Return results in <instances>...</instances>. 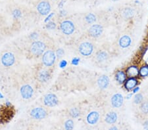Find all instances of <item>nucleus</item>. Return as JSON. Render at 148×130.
Listing matches in <instances>:
<instances>
[{"label": "nucleus", "instance_id": "423d86ee", "mask_svg": "<svg viewBox=\"0 0 148 130\" xmlns=\"http://www.w3.org/2000/svg\"><path fill=\"white\" fill-rule=\"evenodd\" d=\"M44 103L45 105L50 106V107H53V106H56L58 104V98L55 94L49 93L45 96L44 99Z\"/></svg>", "mask_w": 148, "mask_h": 130}, {"label": "nucleus", "instance_id": "72a5a7b5", "mask_svg": "<svg viewBox=\"0 0 148 130\" xmlns=\"http://www.w3.org/2000/svg\"><path fill=\"white\" fill-rule=\"evenodd\" d=\"M145 63H146L147 65H148V58L146 59V61H145Z\"/></svg>", "mask_w": 148, "mask_h": 130}, {"label": "nucleus", "instance_id": "a211bd4d", "mask_svg": "<svg viewBox=\"0 0 148 130\" xmlns=\"http://www.w3.org/2000/svg\"><path fill=\"white\" fill-rule=\"evenodd\" d=\"M117 120V114L114 112H111L108 113L106 116V122L107 124H112L115 123Z\"/></svg>", "mask_w": 148, "mask_h": 130}, {"label": "nucleus", "instance_id": "a878e982", "mask_svg": "<svg viewBox=\"0 0 148 130\" xmlns=\"http://www.w3.org/2000/svg\"><path fill=\"white\" fill-rule=\"evenodd\" d=\"M65 127L66 129H73L74 128V122L72 120H68L65 123Z\"/></svg>", "mask_w": 148, "mask_h": 130}, {"label": "nucleus", "instance_id": "c9c22d12", "mask_svg": "<svg viewBox=\"0 0 148 130\" xmlns=\"http://www.w3.org/2000/svg\"><path fill=\"white\" fill-rule=\"evenodd\" d=\"M49 1H56V0H49Z\"/></svg>", "mask_w": 148, "mask_h": 130}, {"label": "nucleus", "instance_id": "1a4fd4ad", "mask_svg": "<svg viewBox=\"0 0 148 130\" xmlns=\"http://www.w3.org/2000/svg\"><path fill=\"white\" fill-rule=\"evenodd\" d=\"M30 115L34 119L42 120L46 117L47 112L42 108H34L31 111Z\"/></svg>", "mask_w": 148, "mask_h": 130}, {"label": "nucleus", "instance_id": "4be33fe9", "mask_svg": "<svg viewBox=\"0 0 148 130\" xmlns=\"http://www.w3.org/2000/svg\"><path fill=\"white\" fill-rule=\"evenodd\" d=\"M85 20L88 24H93L96 21V16L94 13H89L86 16Z\"/></svg>", "mask_w": 148, "mask_h": 130}, {"label": "nucleus", "instance_id": "9b49d317", "mask_svg": "<svg viewBox=\"0 0 148 130\" xmlns=\"http://www.w3.org/2000/svg\"><path fill=\"white\" fill-rule=\"evenodd\" d=\"M124 101L123 97L120 93L114 94L111 98V105L114 108H119L123 105Z\"/></svg>", "mask_w": 148, "mask_h": 130}, {"label": "nucleus", "instance_id": "2f4dec72", "mask_svg": "<svg viewBox=\"0 0 148 130\" xmlns=\"http://www.w3.org/2000/svg\"><path fill=\"white\" fill-rule=\"evenodd\" d=\"M132 93L128 94V95H126V99H130L131 97H132Z\"/></svg>", "mask_w": 148, "mask_h": 130}, {"label": "nucleus", "instance_id": "cd10ccee", "mask_svg": "<svg viewBox=\"0 0 148 130\" xmlns=\"http://www.w3.org/2000/svg\"><path fill=\"white\" fill-rule=\"evenodd\" d=\"M56 25L53 22H49L46 25V28L49 30H53L56 28Z\"/></svg>", "mask_w": 148, "mask_h": 130}, {"label": "nucleus", "instance_id": "f03ea898", "mask_svg": "<svg viewBox=\"0 0 148 130\" xmlns=\"http://www.w3.org/2000/svg\"><path fill=\"white\" fill-rule=\"evenodd\" d=\"M46 49V45L42 42L36 41L33 42L30 46V52L35 56H40Z\"/></svg>", "mask_w": 148, "mask_h": 130}, {"label": "nucleus", "instance_id": "20e7f679", "mask_svg": "<svg viewBox=\"0 0 148 130\" xmlns=\"http://www.w3.org/2000/svg\"><path fill=\"white\" fill-rule=\"evenodd\" d=\"M61 30L64 34L71 35L75 32V27L72 21L66 20L61 24Z\"/></svg>", "mask_w": 148, "mask_h": 130}, {"label": "nucleus", "instance_id": "b1692460", "mask_svg": "<svg viewBox=\"0 0 148 130\" xmlns=\"http://www.w3.org/2000/svg\"><path fill=\"white\" fill-rule=\"evenodd\" d=\"M70 115L73 118L78 117V116L80 115V111L78 109V108H71L70 110Z\"/></svg>", "mask_w": 148, "mask_h": 130}, {"label": "nucleus", "instance_id": "2eb2a0df", "mask_svg": "<svg viewBox=\"0 0 148 130\" xmlns=\"http://www.w3.org/2000/svg\"><path fill=\"white\" fill-rule=\"evenodd\" d=\"M99 118V114L97 112L95 111H93V112H90L87 116V122L88 124L94 125L98 121Z\"/></svg>", "mask_w": 148, "mask_h": 130}, {"label": "nucleus", "instance_id": "aec40b11", "mask_svg": "<svg viewBox=\"0 0 148 130\" xmlns=\"http://www.w3.org/2000/svg\"><path fill=\"white\" fill-rule=\"evenodd\" d=\"M134 14V11L131 8H126L123 12V15L125 18H132Z\"/></svg>", "mask_w": 148, "mask_h": 130}, {"label": "nucleus", "instance_id": "f8f14e48", "mask_svg": "<svg viewBox=\"0 0 148 130\" xmlns=\"http://www.w3.org/2000/svg\"><path fill=\"white\" fill-rule=\"evenodd\" d=\"M109 84V78L106 75H103L100 76L97 80V85L100 89H104L108 87Z\"/></svg>", "mask_w": 148, "mask_h": 130}, {"label": "nucleus", "instance_id": "dca6fc26", "mask_svg": "<svg viewBox=\"0 0 148 130\" xmlns=\"http://www.w3.org/2000/svg\"><path fill=\"white\" fill-rule=\"evenodd\" d=\"M131 42L132 40L130 37L127 35H125L121 37L119 40V45L122 48H127L130 46Z\"/></svg>", "mask_w": 148, "mask_h": 130}, {"label": "nucleus", "instance_id": "473e14b6", "mask_svg": "<svg viewBox=\"0 0 148 130\" xmlns=\"http://www.w3.org/2000/svg\"><path fill=\"white\" fill-rule=\"evenodd\" d=\"M111 129H117V128H116V127H111Z\"/></svg>", "mask_w": 148, "mask_h": 130}, {"label": "nucleus", "instance_id": "f257e3e1", "mask_svg": "<svg viewBox=\"0 0 148 130\" xmlns=\"http://www.w3.org/2000/svg\"><path fill=\"white\" fill-rule=\"evenodd\" d=\"M36 9L41 15L45 16L48 15L51 9L49 0H40L36 5Z\"/></svg>", "mask_w": 148, "mask_h": 130}, {"label": "nucleus", "instance_id": "7c9ffc66", "mask_svg": "<svg viewBox=\"0 0 148 130\" xmlns=\"http://www.w3.org/2000/svg\"><path fill=\"white\" fill-rule=\"evenodd\" d=\"M144 127L145 129H148V121H146L144 123Z\"/></svg>", "mask_w": 148, "mask_h": 130}, {"label": "nucleus", "instance_id": "ddd939ff", "mask_svg": "<svg viewBox=\"0 0 148 130\" xmlns=\"http://www.w3.org/2000/svg\"><path fill=\"white\" fill-rule=\"evenodd\" d=\"M138 81L136 78H129L126 80L125 83V87L128 91L132 90L138 85Z\"/></svg>", "mask_w": 148, "mask_h": 130}, {"label": "nucleus", "instance_id": "393cba45", "mask_svg": "<svg viewBox=\"0 0 148 130\" xmlns=\"http://www.w3.org/2000/svg\"><path fill=\"white\" fill-rule=\"evenodd\" d=\"M142 101H143V96L142 94L138 93L134 96V103L136 104L142 103Z\"/></svg>", "mask_w": 148, "mask_h": 130}, {"label": "nucleus", "instance_id": "412c9836", "mask_svg": "<svg viewBox=\"0 0 148 130\" xmlns=\"http://www.w3.org/2000/svg\"><path fill=\"white\" fill-rule=\"evenodd\" d=\"M49 77V72L47 70H42L39 74V80L42 82H45L48 80Z\"/></svg>", "mask_w": 148, "mask_h": 130}, {"label": "nucleus", "instance_id": "6e6552de", "mask_svg": "<svg viewBox=\"0 0 148 130\" xmlns=\"http://www.w3.org/2000/svg\"><path fill=\"white\" fill-rule=\"evenodd\" d=\"M103 28L99 25H93L88 30V34L91 37H98L102 34Z\"/></svg>", "mask_w": 148, "mask_h": 130}, {"label": "nucleus", "instance_id": "6ab92c4d", "mask_svg": "<svg viewBox=\"0 0 148 130\" xmlns=\"http://www.w3.org/2000/svg\"><path fill=\"white\" fill-rule=\"evenodd\" d=\"M108 59V54L104 51H100L96 55V59L98 62L102 63L106 61Z\"/></svg>", "mask_w": 148, "mask_h": 130}, {"label": "nucleus", "instance_id": "39448f33", "mask_svg": "<svg viewBox=\"0 0 148 130\" xmlns=\"http://www.w3.org/2000/svg\"><path fill=\"white\" fill-rule=\"evenodd\" d=\"M80 53L83 56H90L92 55L93 50H94V47L93 45L90 42H83L81 44L78 48Z\"/></svg>", "mask_w": 148, "mask_h": 130}, {"label": "nucleus", "instance_id": "c756f323", "mask_svg": "<svg viewBox=\"0 0 148 130\" xmlns=\"http://www.w3.org/2000/svg\"><path fill=\"white\" fill-rule=\"evenodd\" d=\"M139 90H140V87H135L134 88L132 89V91H133L134 93H138V91H139Z\"/></svg>", "mask_w": 148, "mask_h": 130}, {"label": "nucleus", "instance_id": "5701e85b", "mask_svg": "<svg viewBox=\"0 0 148 130\" xmlns=\"http://www.w3.org/2000/svg\"><path fill=\"white\" fill-rule=\"evenodd\" d=\"M139 75L141 77H146L148 76V65L143 66L139 70Z\"/></svg>", "mask_w": 148, "mask_h": 130}, {"label": "nucleus", "instance_id": "4468645a", "mask_svg": "<svg viewBox=\"0 0 148 130\" xmlns=\"http://www.w3.org/2000/svg\"><path fill=\"white\" fill-rule=\"evenodd\" d=\"M126 74L128 78H136L139 75V69L136 66H130L126 68Z\"/></svg>", "mask_w": 148, "mask_h": 130}, {"label": "nucleus", "instance_id": "f3484780", "mask_svg": "<svg viewBox=\"0 0 148 130\" xmlns=\"http://www.w3.org/2000/svg\"><path fill=\"white\" fill-rule=\"evenodd\" d=\"M126 78H127L126 74L123 70L118 71L115 74V79L116 80V82L120 84H122L125 82L126 80Z\"/></svg>", "mask_w": 148, "mask_h": 130}, {"label": "nucleus", "instance_id": "bb28decb", "mask_svg": "<svg viewBox=\"0 0 148 130\" xmlns=\"http://www.w3.org/2000/svg\"><path fill=\"white\" fill-rule=\"evenodd\" d=\"M141 110L144 114H148V102L143 103L141 105Z\"/></svg>", "mask_w": 148, "mask_h": 130}, {"label": "nucleus", "instance_id": "7ed1b4c3", "mask_svg": "<svg viewBox=\"0 0 148 130\" xmlns=\"http://www.w3.org/2000/svg\"><path fill=\"white\" fill-rule=\"evenodd\" d=\"M56 61V55L51 50H48L45 52L42 56V63L46 67H51L54 64Z\"/></svg>", "mask_w": 148, "mask_h": 130}, {"label": "nucleus", "instance_id": "c85d7f7f", "mask_svg": "<svg viewBox=\"0 0 148 130\" xmlns=\"http://www.w3.org/2000/svg\"><path fill=\"white\" fill-rule=\"evenodd\" d=\"M63 55H64L63 49H58V50H57V57H58L59 59L61 58L62 56H63Z\"/></svg>", "mask_w": 148, "mask_h": 130}, {"label": "nucleus", "instance_id": "0eeeda50", "mask_svg": "<svg viewBox=\"0 0 148 130\" xmlns=\"http://www.w3.org/2000/svg\"><path fill=\"white\" fill-rule=\"evenodd\" d=\"M15 61V55L11 53H6L2 56L1 57V63L3 65L6 67H11L14 64Z\"/></svg>", "mask_w": 148, "mask_h": 130}, {"label": "nucleus", "instance_id": "f704fd0d", "mask_svg": "<svg viewBox=\"0 0 148 130\" xmlns=\"http://www.w3.org/2000/svg\"><path fill=\"white\" fill-rule=\"evenodd\" d=\"M111 1H119V0H111Z\"/></svg>", "mask_w": 148, "mask_h": 130}, {"label": "nucleus", "instance_id": "9d476101", "mask_svg": "<svg viewBox=\"0 0 148 130\" xmlns=\"http://www.w3.org/2000/svg\"><path fill=\"white\" fill-rule=\"evenodd\" d=\"M33 93L34 90L29 85H25L21 88V94L23 98L25 99H28L32 97Z\"/></svg>", "mask_w": 148, "mask_h": 130}]
</instances>
